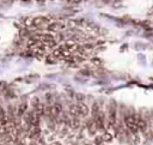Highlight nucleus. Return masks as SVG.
I'll return each instance as SVG.
<instances>
[{
	"label": "nucleus",
	"mask_w": 153,
	"mask_h": 145,
	"mask_svg": "<svg viewBox=\"0 0 153 145\" xmlns=\"http://www.w3.org/2000/svg\"><path fill=\"white\" fill-rule=\"evenodd\" d=\"M102 137H103L104 143H110V141H112V139H114V134H112L111 132H109V131H104L103 134H102Z\"/></svg>",
	"instance_id": "5"
},
{
	"label": "nucleus",
	"mask_w": 153,
	"mask_h": 145,
	"mask_svg": "<svg viewBox=\"0 0 153 145\" xmlns=\"http://www.w3.org/2000/svg\"><path fill=\"white\" fill-rule=\"evenodd\" d=\"M103 143H104V140H103L102 134L100 135H94V138H93V145H103Z\"/></svg>",
	"instance_id": "10"
},
{
	"label": "nucleus",
	"mask_w": 153,
	"mask_h": 145,
	"mask_svg": "<svg viewBox=\"0 0 153 145\" xmlns=\"http://www.w3.org/2000/svg\"><path fill=\"white\" fill-rule=\"evenodd\" d=\"M23 78H16V81H22Z\"/></svg>",
	"instance_id": "15"
},
{
	"label": "nucleus",
	"mask_w": 153,
	"mask_h": 145,
	"mask_svg": "<svg viewBox=\"0 0 153 145\" xmlns=\"http://www.w3.org/2000/svg\"><path fill=\"white\" fill-rule=\"evenodd\" d=\"M85 145H91V144H85Z\"/></svg>",
	"instance_id": "18"
},
{
	"label": "nucleus",
	"mask_w": 153,
	"mask_h": 145,
	"mask_svg": "<svg viewBox=\"0 0 153 145\" xmlns=\"http://www.w3.org/2000/svg\"><path fill=\"white\" fill-rule=\"evenodd\" d=\"M74 80L75 81H78V83H80V84H84V83H86V80L87 79H85V78H81V77H74Z\"/></svg>",
	"instance_id": "11"
},
{
	"label": "nucleus",
	"mask_w": 153,
	"mask_h": 145,
	"mask_svg": "<svg viewBox=\"0 0 153 145\" xmlns=\"http://www.w3.org/2000/svg\"><path fill=\"white\" fill-rule=\"evenodd\" d=\"M36 2H38V4H41V5H43L44 2H45V0H35Z\"/></svg>",
	"instance_id": "12"
},
{
	"label": "nucleus",
	"mask_w": 153,
	"mask_h": 145,
	"mask_svg": "<svg viewBox=\"0 0 153 145\" xmlns=\"http://www.w3.org/2000/svg\"><path fill=\"white\" fill-rule=\"evenodd\" d=\"M104 4H110V2H112V1H115V0H102Z\"/></svg>",
	"instance_id": "13"
},
{
	"label": "nucleus",
	"mask_w": 153,
	"mask_h": 145,
	"mask_svg": "<svg viewBox=\"0 0 153 145\" xmlns=\"http://www.w3.org/2000/svg\"><path fill=\"white\" fill-rule=\"evenodd\" d=\"M82 0H73V4H80Z\"/></svg>",
	"instance_id": "14"
},
{
	"label": "nucleus",
	"mask_w": 153,
	"mask_h": 145,
	"mask_svg": "<svg viewBox=\"0 0 153 145\" xmlns=\"http://www.w3.org/2000/svg\"><path fill=\"white\" fill-rule=\"evenodd\" d=\"M79 74L82 77H90V75H93V72L90 68H81L79 71Z\"/></svg>",
	"instance_id": "7"
},
{
	"label": "nucleus",
	"mask_w": 153,
	"mask_h": 145,
	"mask_svg": "<svg viewBox=\"0 0 153 145\" xmlns=\"http://www.w3.org/2000/svg\"><path fill=\"white\" fill-rule=\"evenodd\" d=\"M60 60L53 54V53H50V54H47L45 55V62L47 64H49V65H55V64H57Z\"/></svg>",
	"instance_id": "4"
},
{
	"label": "nucleus",
	"mask_w": 153,
	"mask_h": 145,
	"mask_svg": "<svg viewBox=\"0 0 153 145\" xmlns=\"http://www.w3.org/2000/svg\"><path fill=\"white\" fill-rule=\"evenodd\" d=\"M67 111H68V114H69L71 116H79L76 103H69L68 107H67Z\"/></svg>",
	"instance_id": "3"
},
{
	"label": "nucleus",
	"mask_w": 153,
	"mask_h": 145,
	"mask_svg": "<svg viewBox=\"0 0 153 145\" xmlns=\"http://www.w3.org/2000/svg\"><path fill=\"white\" fill-rule=\"evenodd\" d=\"M91 64L96 65V67H99V66L103 65V60L99 59V58H97V56H92V58H91Z\"/></svg>",
	"instance_id": "9"
},
{
	"label": "nucleus",
	"mask_w": 153,
	"mask_h": 145,
	"mask_svg": "<svg viewBox=\"0 0 153 145\" xmlns=\"http://www.w3.org/2000/svg\"><path fill=\"white\" fill-rule=\"evenodd\" d=\"M102 107L99 105V103L96 101V102H92V105H91V108H90V115H91V117H97V115L99 114V111L102 110L100 109Z\"/></svg>",
	"instance_id": "2"
},
{
	"label": "nucleus",
	"mask_w": 153,
	"mask_h": 145,
	"mask_svg": "<svg viewBox=\"0 0 153 145\" xmlns=\"http://www.w3.org/2000/svg\"><path fill=\"white\" fill-rule=\"evenodd\" d=\"M51 1H53V0H51Z\"/></svg>",
	"instance_id": "19"
},
{
	"label": "nucleus",
	"mask_w": 153,
	"mask_h": 145,
	"mask_svg": "<svg viewBox=\"0 0 153 145\" xmlns=\"http://www.w3.org/2000/svg\"><path fill=\"white\" fill-rule=\"evenodd\" d=\"M76 105H78L79 116L81 119H85V117H87L90 115V107L85 102H76Z\"/></svg>",
	"instance_id": "1"
},
{
	"label": "nucleus",
	"mask_w": 153,
	"mask_h": 145,
	"mask_svg": "<svg viewBox=\"0 0 153 145\" xmlns=\"http://www.w3.org/2000/svg\"><path fill=\"white\" fill-rule=\"evenodd\" d=\"M74 99H75L76 102H85L86 96H85L84 93H81V92H75V93H74Z\"/></svg>",
	"instance_id": "8"
},
{
	"label": "nucleus",
	"mask_w": 153,
	"mask_h": 145,
	"mask_svg": "<svg viewBox=\"0 0 153 145\" xmlns=\"http://www.w3.org/2000/svg\"><path fill=\"white\" fill-rule=\"evenodd\" d=\"M1 85H5V83H2V81H0V86H1Z\"/></svg>",
	"instance_id": "17"
},
{
	"label": "nucleus",
	"mask_w": 153,
	"mask_h": 145,
	"mask_svg": "<svg viewBox=\"0 0 153 145\" xmlns=\"http://www.w3.org/2000/svg\"><path fill=\"white\" fill-rule=\"evenodd\" d=\"M68 4H73V0H66Z\"/></svg>",
	"instance_id": "16"
},
{
	"label": "nucleus",
	"mask_w": 153,
	"mask_h": 145,
	"mask_svg": "<svg viewBox=\"0 0 153 145\" xmlns=\"http://www.w3.org/2000/svg\"><path fill=\"white\" fill-rule=\"evenodd\" d=\"M39 104H41V99H39V97L33 96V97L30 99V105H31V108H36V107H38Z\"/></svg>",
	"instance_id": "6"
}]
</instances>
